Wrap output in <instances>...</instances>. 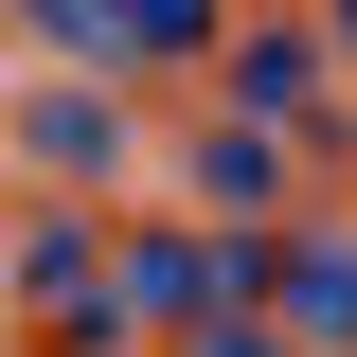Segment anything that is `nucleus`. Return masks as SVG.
Listing matches in <instances>:
<instances>
[{
  "mask_svg": "<svg viewBox=\"0 0 357 357\" xmlns=\"http://www.w3.org/2000/svg\"><path fill=\"white\" fill-rule=\"evenodd\" d=\"M18 143H36V178H89V161H126V126H89L72 89H36V126H18Z\"/></svg>",
  "mask_w": 357,
  "mask_h": 357,
  "instance_id": "f257e3e1",
  "label": "nucleus"
},
{
  "mask_svg": "<svg viewBox=\"0 0 357 357\" xmlns=\"http://www.w3.org/2000/svg\"><path fill=\"white\" fill-rule=\"evenodd\" d=\"M18 18H36L54 54H107V18H126V0H18Z\"/></svg>",
  "mask_w": 357,
  "mask_h": 357,
  "instance_id": "f03ea898",
  "label": "nucleus"
},
{
  "mask_svg": "<svg viewBox=\"0 0 357 357\" xmlns=\"http://www.w3.org/2000/svg\"><path fill=\"white\" fill-rule=\"evenodd\" d=\"M340 54H357V0H340Z\"/></svg>",
  "mask_w": 357,
  "mask_h": 357,
  "instance_id": "7ed1b4c3",
  "label": "nucleus"
}]
</instances>
